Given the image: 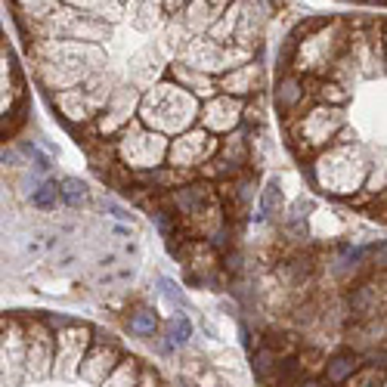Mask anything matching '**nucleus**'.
Returning a JSON list of instances; mask_svg holds the SVG:
<instances>
[{"label": "nucleus", "instance_id": "obj_1", "mask_svg": "<svg viewBox=\"0 0 387 387\" xmlns=\"http://www.w3.org/2000/svg\"><path fill=\"white\" fill-rule=\"evenodd\" d=\"M140 121L152 131L164 133V137H180V133L199 127L201 118V100L192 96L189 90H183L177 81L164 78L155 87H149L140 102Z\"/></svg>", "mask_w": 387, "mask_h": 387}, {"label": "nucleus", "instance_id": "obj_2", "mask_svg": "<svg viewBox=\"0 0 387 387\" xmlns=\"http://www.w3.org/2000/svg\"><path fill=\"white\" fill-rule=\"evenodd\" d=\"M372 158L362 143H335L313 158V183L335 199H353L366 189Z\"/></svg>", "mask_w": 387, "mask_h": 387}, {"label": "nucleus", "instance_id": "obj_3", "mask_svg": "<svg viewBox=\"0 0 387 387\" xmlns=\"http://www.w3.org/2000/svg\"><path fill=\"white\" fill-rule=\"evenodd\" d=\"M350 28L341 19H331L325 25L307 32L298 41L291 56V71H298L300 78H313V81H322L331 75V69L338 65V59L347 53L350 47Z\"/></svg>", "mask_w": 387, "mask_h": 387}, {"label": "nucleus", "instance_id": "obj_4", "mask_svg": "<svg viewBox=\"0 0 387 387\" xmlns=\"http://www.w3.org/2000/svg\"><path fill=\"white\" fill-rule=\"evenodd\" d=\"M170 137L146 127L140 118H133L118 137L112 140V155L131 174H152V170L168 168Z\"/></svg>", "mask_w": 387, "mask_h": 387}, {"label": "nucleus", "instance_id": "obj_5", "mask_svg": "<svg viewBox=\"0 0 387 387\" xmlns=\"http://www.w3.org/2000/svg\"><path fill=\"white\" fill-rule=\"evenodd\" d=\"M118 84H121L118 78L106 69V71L90 78L87 84H81V87L63 90V93H50V102H53V109H59V115H63L69 124L87 127V124H96V118H100L102 109L109 106V100H112V93L118 90Z\"/></svg>", "mask_w": 387, "mask_h": 387}, {"label": "nucleus", "instance_id": "obj_6", "mask_svg": "<svg viewBox=\"0 0 387 387\" xmlns=\"http://www.w3.org/2000/svg\"><path fill=\"white\" fill-rule=\"evenodd\" d=\"M267 25H269V3L267 0H236V3L223 13V19L208 32V38L254 53L257 47H261Z\"/></svg>", "mask_w": 387, "mask_h": 387}, {"label": "nucleus", "instance_id": "obj_7", "mask_svg": "<svg viewBox=\"0 0 387 387\" xmlns=\"http://www.w3.org/2000/svg\"><path fill=\"white\" fill-rule=\"evenodd\" d=\"M32 63L59 65L90 81L109 69V53L102 44H87V41H32Z\"/></svg>", "mask_w": 387, "mask_h": 387}, {"label": "nucleus", "instance_id": "obj_8", "mask_svg": "<svg viewBox=\"0 0 387 387\" xmlns=\"http://www.w3.org/2000/svg\"><path fill=\"white\" fill-rule=\"evenodd\" d=\"M32 41H87V44H102L106 47L112 25L106 22H96L90 16H84L81 10L63 3L59 10H53L44 22H34L28 25Z\"/></svg>", "mask_w": 387, "mask_h": 387}, {"label": "nucleus", "instance_id": "obj_9", "mask_svg": "<svg viewBox=\"0 0 387 387\" xmlns=\"http://www.w3.org/2000/svg\"><path fill=\"white\" fill-rule=\"evenodd\" d=\"M347 131V115L344 106H329V102H316L307 109L298 121L291 124V140L300 152H325L329 146L338 143V137Z\"/></svg>", "mask_w": 387, "mask_h": 387}, {"label": "nucleus", "instance_id": "obj_10", "mask_svg": "<svg viewBox=\"0 0 387 387\" xmlns=\"http://www.w3.org/2000/svg\"><path fill=\"white\" fill-rule=\"evenodd\" d=\"M177 59L195 71H205V75H211V78H223L226 71L251 63L254 53L242 50V47H232V44H220V41L208 38V34H199V38L189 41V47Z\"/></svg>", "mask_w": 387, "mask_h": 387}, {"label": "nucleus", "instance_id": "obj_11", "mask_svg": "<svg viewBox=\"0 0 387 387\" xmlns=\"http://www.w3.org/2000/svg\"><path fill=\"white\" fill-rule=\"evenodd\" d=\"M217 152H220V137H214L211 131H205L199 124L170 140L168 168L180 170V174H201L217 158Z\"/></svg>", "mask_w": 387, "mask_h": 387}, {"label": "nucleus", "instance_id": "obj_12", "mask_svg": "<svg viewBox=\"0 0 387 387\" xmlns=\"http://www.w3.org/2000/svg\"><path fill=\"white\" fill-rule=\"evenodd\" d=\"M93 331L87 325H63L56 331V366H53V378L59 381H75L81 378V362L87 356L90 344H93Z\"/></svg>", "mask_w": 387, "mask_h": 387}, {"label": "nucleus", "instance_id": "obj_13", "mask_svg": "<svg viewBox=\"0 0 387 387\" xmlns=\"http://www.w3.org/2000/svg\"><path fill=\"white\" fill-rule=\"evenodd\" d=\"M140 102H143V90H137L133 84L121 81L118 90L112 93V100H109V106L102 109V115L96 118L93 131L106 140H115L140 115Z\"/></svg>", "mask_w": 387, "mask_h": 387}, {"label": "nucleus", "instance_id": "obj_14", "mask_svg": "<svg viewBox=\"0 0 387 387\" xmlns=\"http://www.w3.org/2000/svg\"><path fill=\"white\" fill-rule=\"evenodd\" d=\"M170 63H174V59L168 56V50H164L158 41H149V44H143L131 59H127V78L124 81L146 93V90L155 87L158 81H164Z\"/></svg>", "mask_w": 387, "mask_h": 387}, {"label": "nucleus", "instance_id": "obj_15", "mask_svg": "<svg viewBox=\"0 0 387 387\" xmlns=\"http://www.w3.org/2000/svg\"><path fill=\"white\" fill-rule=\"evenodd\" d=\"M28 378V331L16 316L3 319V387H19Z\"/></svg>", "mask_w": 387, "mask_h": 387}, {"label": "nucleus", "instance_id": "obj_16", "mask_svg": "<svg viewBox=\"0 0 387 387\" xmlns=\"http://www.w3.org/2000/svg\"><path fill=\"white\" fill-rule=\"evenodd\" d=\"M245 106H248V102L239 100V96L217 93V96L201 102L199 124L205 127V131H211L214 137H230V133L239 131V124L245 121Z\"/></svg>", "mask_w": 387, "mask_h": 387}, {"label": "nucleus", "instance_id": "obj_17", "mask_svg": "<svg viewBox=\"0 0 387 387\" xmlns=\"http://www.w3.org/2000/svg\"><path fill=\"white\" fill-rule=\"evenodd\" d=\"M28 331V378H50L56 366V335L44 319L25 322Z\"/></svg>", "mask_w": 387, "mask_h": 387}, {"label": "nucleus", "instance_id": "obj_18", "mask_svg": "<svg viewBox=\"0 0 387 387\" xmlns=\"http://www.w3.org/2000/svg\"><path fill=\"white\" fill-rule=\"evenodd\" d=\"M118 366H121L118 347H115L112 341L93 338V344H90L87 356H84V362H81V381H87V384H93V387H102L106 384V378Z\"/></svg>", "mask_w": 387, "mask_h": 387}, {"label": "nucleus", "instance_id": "obj_19", "mask_svg": "<svg viewBox=\"0 0 387 387\" xmlns=\"http://www.w3.org/2000/svg\"><path fill=\"white\" fill-rule=\"evenodd\" d=\"M263 65L257 63V59H251V63L239 65V69L226 71L223 78H217V87L220 93L226 96H239V100H248V96H261L263 90Z\"/></svg>", "mask_w": 387, "mask_h": 387}, {"label": "nucleus", "instance_id": "obj_20", "mask_svg": "<svg viewBox=\"0 0 387 387\" xmlns=\"http://www.w3.org/2000/svg\"><path fill=\"white\" fill-rule=\"evenodd\" d=\"M236 0H189L186 10L180 13V19L189 25V32L199 38V34H208L220 19L223 13L232 7Z\"/></svg>", "mask_w": 387, "mask_h": 387}, {"label": "nucleus", "instance_id": "obj_21", "mask_svg": "<svg viewBox=\"0 0 387 387\" xmlns=\"http://www.w3.org/2000/svg\"><path fill=\"white\" fill-rule=\"evenodd\" d=\"M168 78H170V81H177V84H180L183 90H189V93H192V96H199L201 102H205V100H211V96H217V93H220V87H217V78L205 75V71H195V69H189V65H183L180 59H174V63H170Z\"/></svg>", "mask_w": 387, "mask_h": 387}, {"label": "nucleus", "instance_id": "obj_22", "mask_svg": "<svg viewBox=\"0 0 387 387\" xmlns=\"http://www.w3.org/2000/svg\"><path fill=\"white\" fill-rule=\"evenodd\" d=\"M63 3L81 10L84 16L96 22H106V25H118L124 19V0H63Z\"/></svg>", "mask_w": 387, "mask_h": 387}, {"label": "nucleus", "instance_id": "obj_23", "mask_svg": "<svg viewBox=\"0 0 387 387\" xmlns=\"http://www.w3.org/2000/svg\"><path fill=\"white\" fill-rule=\"evenodd\" d=\"M276 106H279L282 115H291L304 106V78L298 71L288 69L285 75L279 78V87H276Z\"/></svg>", "mask_w": 387, "mask_h": 387}, {"label": "nucleus", "instance_id": "obj_24", "mask_svg": "<svg viewBox=\"0 0 387 387\" xmlns=\"http://www.w3.org/2000/svg\"><path fill=\"white\" fill-rule=\"evenodd\" d=\"M195 34L189 32V25L180 19V16H168V22L162 25V32H158V44L168 50L170 59H177L183 50L189 47V41H192Z\"/></svg>", "mask_w": 387, "mask_h": 387}, {"label": "nucleus", "instance_id": "obj_25", "mask_svg": "<svg viewBox=\"0 0 387 387\" xmlns=\"http://www.w3.org/2000/svg\"><path fill=\"white\" fill-rule=\"evenodd\" d=\"M63 7V0H13V10L22 22L34 25V22H44L53 10Z\"/></svg>", "mask_w": 387, "mask_h": 387}, {"label": "nucleus", "instance_id": "obj_26", "mask_svg": "<svg viewBox=\"0 0 387 387\" xmlns=\"http://www.w3.org/2000/svg\"><path fill=\"white\" fill-rule=\"evenodd\" d=\"M140 362L137 360H121V366L106 378L102 387H140Z\"/></svg>", "mask_w": 387, "mask_h": 387}, {"label": "nucleus", "instance_id": "obj_27", "mask_svg": "<svg viewBox=\"0 0 387 387\" xmlns=\"http://www.w3.org/2000/svg\"><path fill=\"white\" fill-rule=\"evenodd\" d=\"M316 96L319 102H329V106H347V100L353 96V90L344 87V84L331 81V78H322V81H316Z\"/></svg>", "mask_w": 387, "mask_h": 387}, {"label": "nucleus", "instance_id": "obj_28", "mask_svg": "<svg viewBox=\"0 0 387 387\" xmlns=\"http://www.w3.org/2000/svg\"><path fill=\"white\" fill-rule=\"evenodd\" d=\"M378 378L381 375L375 368H366V372H353L347 378V387H378Z\"/></svg>", "mask_w": 387, "mask_h": 387}, {"label": "nucleus", "instance_id": "obj_29", "mask_svg": "<svg viewBox=\"0 0 387 387\" xmlns=\"http://www.w3.org/2000/svg\"><path fill=\"white\" fill-rule=\"evenodd\" d=\"M189 0H164V10H168V16H180L183 10H186Z\"/></svg>", "mask_w": 387, "mask_h": 387}, {"label": "nucleus", "instance_id": "obj_30", "mask_svg": "<svg viewBox=\"0 0 387 387\" xmlns=\"http://www.w3.org/2000/svg\"><path fill=\"white\" fill-rule=\"evenodd\" d=\"M140 387H162V381H158L149 368H143V375H140Z\"/></svg>", "mask_w": 387, "mask_h": 387}, {"label": "nucleus", "instance_id": "obj_31", "mask_svg": "<svg viewBox=\"0 0 387 387\" xmlns=\"http://www.w3.org/2000/svg\"><path fill=\"white\" fill-rule=\"evenodd\" d=\"M384 63H387V34H384Z\"/></svg>", "mask_w": 387, "mask_h": 387}, {"label": "nucleus", "instance_id": "obj_32", "mask_svg": "<svg viewBox=\"0 0 387 387\" xmlns=\"http://www.w3.org/2000/svg\"><path fill=\"white\" fill-rule=\"evenodd\" d=\"M381 387H387V381H384V384H381Z\"/></svg>", "mask_w": 387, "mask_h": 387}, {"label": "nucleus", "instance_id": "obj_33", "mask_svg": "<svg viewBox=\"0 0 387 387\" xmlns=\"http://www.w3.org/2000/svg\"><path fill=\"white\" fill-rule=\"evenodd\" d=\"M384 3H387V0H384Z\"/></svg>", "mask_w": 387, "mask_h": 387}, {"label": "nucleus", "instance_id": "obj_34", "mask_svg": "<svg viewBox=\"0 0 387 387\" xmlns=\"http://www.w3.org/2000/svg\"><path fill=\"white\" fill-rule=\"evenodd\" d=\"M124 3H127V0H124Z\"/></svg>", "mask_w": 387, "mask_h": 387}]
</instances>
